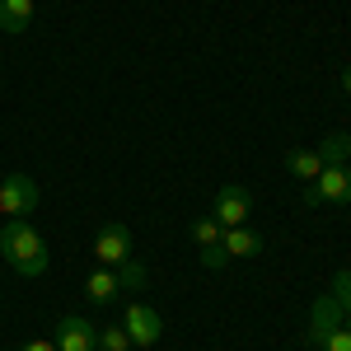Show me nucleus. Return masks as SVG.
Returning a JSON list of instances; mask_svg holds the SVG:
<instances>
[{
  "label": "nucleus",
  "instance_id": "f257e3e1",
  "mask_svg": "<svg viewBox=\"0 0 351 351\" xmlns=\"http://www.w3.org/2000/svg\"><path fill=\"white\" fill-rule=\"evenodd\" d=\"M0 258L19 276H43L47 271V243H43V234L24 216H10L0 225Z\"/></svg>",
  "mask_w": 351,
  "mask_h": 351
},
{
  "label": "nucleus",
  "instance_id": "f03ea898",
  "mask_svg": "<svg viewBox=\"0 0 351 351\" xmlns=\"http://www.w3.org/2000/svg\"><path fill=\"white\" fill-rule=\"evenodd\" d=\"M38 178H28V173H10L5 183H0V216H33L38 211Z\"/></svg>",
  "mask_w": 351,
  "mask_h": 351
},
{
  "label": "nucleus",
  "instance_id": "7ed1b4c3",
  "mask_svg": "<svg viewBox=\"0 0 351 351\" xmlns=\"http://www.w3.org/2000/svg\"><path fill=\"white\" fill-rule=\"evenodd\" d=\"M132 258V230L122 220H108L99 234H94V263L99 267H122Z\"/></svg>",
  "mask_w": 351,
  "mask_h": 351
},
{
  "label": "nucleus",
  "instance_id": "20e7f679",
  "mask_svg": "<svg viewBox=\"0 0 351 351\" xmlns=\"http://www.w3.org/2000/svg\"><path fill=\"white\" fill-rule=\"evenodd\" d=\"M216 225L220 230H234V225H243V220L253 216V192L243 188V183H225V188L216 192Z\"/></svg>",
  "mask_w": 351,
  "mask_h": 351
},
{
  "label": "nucleus",
  "instance_id": "39448f33",
  "mask_svg": "<svg viewBox=\"0 0 351 351\" xmlns=\"http://www.w3.org/2000/svg\"><path fill=\"white\" fill-rule=\"evenodd\" d=\"M122 328H127V337H132V347H155L164 337V319L150 309V304H127V314H122Z\"/></svg>",
  "mask_w": 351,
  "mask_h": 351
},
{
  "label": "nucleus",
  "instance_id": "423d86ee",
  "mask_svg": "<svg viewBox=\"0 0 351 351\" xmlns=\"http://www.w3.org/2000/svg\"><path fill=\"white\" fill-rule=\"evenodd\" d=\"M56 351H99V328L80 319V314H66L61 324H56Z\"/></svg>",
  "mask_w": 351,
  "mask_h": 351
},
{
  "label": "nucleus",
  "instance_id": "0eeeda50",
  "mask_svg": "<svg viewBox=\"0 0 351 351\" xmlns=\"http://www.w3.org/2000/svg\"><path fill=\"white\" fill-rule=\"evenodd\" d=\"M314 192H319V202H328V206H347L351 202V169L347 164H328L324 173L314 178Z\"/></svg>",
  "mask_w": 351,
  "mask_h": 351
},
{
  "label": "nucleus",
  "instance_id": "6e6552de",
  "mask_svg": "<svg viewBox=\"0 0 351 351\" xmlns=\"http://www.w3.org/2000/svg\"><path fill=\"white\" fill-rule=\"evenodd\" d=\"M337 324H347V314H342V304H337V300H332V291H328V295L314 300V314H309V337H314V347H319V342H324Z\"/></svg>",
  "mask_w": 351,
  "mask_h": 351
},
{
  "label": "nucleus",
  "instance_id": "1a4fd4ad",
  "mask_svg": "<svg viewBox=\"0 0 351 351\" xmlns=\"http://www.w3.org/2000/svg\"><path fill=\"white\" fill-rule=\"evenodd\" d=\"M220 248H225L230 258H258V253H263V234L234 225V230H220Z\"/></svg>",
  "mask_w": 351,
  "mask_h": 351
},
{
  "label": "nucleus",
  "instance_id": "9d476101",
  "mask_svg": "<svg viewBox=\"0 0 351 351\" xmlns=\"http://www.w3.org/2000/svg\"><path fill=\"white\" fill-rule=\"evenodd\" d=\"M84 295L94 300V304H112V300L122 295L117 271H112V267H94V271H89V281H84Z\"/></svg>",
  "mask_w": 351,
  "mask_h": 351
},
{
  "label": "nucleus",
  "instance_id": "9b49d317",
  "mask_svg": "<svg viewBox=\"0 0 351 351\" xmlns=\"http://www.w3.org/2000/svg\"><path fill=\"white\" fill-rule=\"evenodd\" d=\"M33 24V0H0V28L5 33H28Z\"/></svg>",
  "mask_w": 351,
  "mask_h": 351
},
{
  "label": "nucleus",
  "instance_id": "f8f14e48",
  "mask_svg": "<svg viewBox=\"0 0 351 351\" xmlns=\"http://www.w3.org/2000/svg\"><path fill=\"white\" fill-rule=\"evenodd\" d=\"M286 169L295 173L300 183H314V178L324 173V160H319V150H291V155H286Z\"/></svg>",
  "mask_w": 351,
  "mask_h": 351
},
{
  "label": "nucleus",
  "instance_id": "ddd939ff",
  "mask_svg": "<svg viewBox=\"0 0 351 351\" xmlns=\"http://www.w3.org/2000/svg\"><path fill=\"white\" fill-rule=\"evenodd\" d=\"M319 160H324V169L328 164H347L351 160V136L347 132H328L324 145H319Z\"/></svg>",
  "mask_w": 351,
  "mask_h": 351
},
{
  "label": "nucleus",
  "instance_id": "4468645a",
  "mask_svg": "<svg viewBox=\"0 0 351 351\" xmlns=\"http://www.w3.org/2000/svg\"><path fill=\"white\" fill-rule=\"evenodd\" d=\"M192 239H197V248H216V243H220L216 216H197V220H192Z\"/></svg>",
  "mask_w": 351,
  "mask_h": 351
},
{
  "label": "nucleus",
  "instance_id": "2eb2a0df",
  "mask_svg": "<svg viewBox=\"0 0 351 351\" xmlns=\"http://www.w3.org/2000/svg\"><path fill=\"white\" fill-rule=\"evenodd\" d=\"M112 271H117V281H122V291H141V286H145V267H141L136 258H127L122 267H112Z\"/></svg>",
  "mask_w": 351,
  "mask_h": 351
},
{
  "label": "nucleus",
  "instance_id": "dca6fc26",
  "mask_svg": "<svg viewBox=\"0 0 351 351\" xmlns=\"http://www.w3.org/2000/svg\"><path fill=\"white\" fill-rule=\"evenodd\" d=\"M99 347H108V351H132V337H127V328L117 324V328H99Z\"/></svg>",
  "mask_w": 351,
  "mask_h": 351
},
{
  "label": "nucleus",
  "instance_id": "f3484780",
  "mask_svg": "<svg viewBox=\"0 0 351 351\" xmlns=\"http://www.w3.org/2000/svg\"><path fill=\"white\" fill-rule=\"evenodd\" d=\"M319 351H351V319L347 324H337L332 332H328L324 342H319Z\"/></svg>",
  "mask_w": 351,
  "mask_h": 351
},
{
  "label": "nucleus",
  "instance_id": "a211bd4d",
  "mask_svg": "<svg viewBox=\"0 0 351 351\" xmlns=\"http://www.w3.org/2000/svg\"><path fill=\"white\" fill-rule=\"evenodd\" d=\"M332 300L342 304V314L351 319V271H347V267H342L337 276H332Z\"/></svg>",
  "mask_w": 351,
  "mask_h": 351
},
{
  "label": "nucleus",
  "instance_id": "6ab92c4d",
  "mask_svg": "<svg viewBox=\"0 0 351 351\" xmlns=\"http://www.w3.org/2000/svg\"><path fill=\"white\" fill-rule=\"evenodd\" d=\"M202 263H206V267H225V263H230V253H225V248H202Z\"/></svg>",
  "mask_w": 351,
  "mask_h": 351
},
{
  "label": "nucleus",
  "instance_id": "aec40b11",
  "mask_svg": "<svg viewBox=\"0 0 351 351\" xmlns=\"http://www.w3.org/2000/svg\"><path fill=\"white\" fill-rule=\"evenodd\" d=\"M19 351H56V342H47V337H33V342H24Z\"/></svg>",
  "mask_w": 351,
  "mask_h": 351
},
{
  "label": "nucleus",
  "instance_id": "412c9836",
  "mask_svg": "<svg viewBox=\"0 0 351 351\" xmlns=\"http://www.w3.org/2000/svg\"><path fill=\"white\" fill-rule=\"evenodd\" d=\"M342 89H347V94H351V66H347V71H342Z\"/></svg>",
  "mask_w": 351,
  "mask_h": 351
},
{
  "label": "nucleus",
  "instance_id": "4be33fe9",
  "mask_svg": "<svg viewBox=\"0 0 351 351\" xmlns=\"http://www.w3.org/2000/svg\"><path fill=\"white\" fill-rule=\"evenodd\" d=\"M99 351H108V347H99Z\"/></svg>",
  "mask_w": 351,
  "mask_h": 351
}]
</instances>
